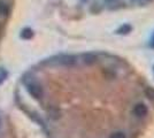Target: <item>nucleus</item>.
Instances as JSON below:
<instances>
[{"label":"nucleus","mask_w":154,"mask_h":138,"mask_svg":"<svg viewBox=\"0 0 154 138\" xmlns=\"http://www.w3.org/2000/svg\"><path fill=\"white\" fill-rule=\"evenodd\" d=\"M148 109L147 107L144 105V104H137L134 108V114H135L137 118H145L147 115Z\"/></svg>","instance_id":"2"},{"label":"nucleus","mask_w":154,"mask_h":138,"mask_svg":"<svg viewBox=\"0 0 154 138\" xmlns=\"http://www.w3.org/2000/svg\"><path fill=\"white\" fill-rule=\"evenodd\" d=\"M130 30H131V26H121V28L117 30V32L119 33H128V32H130Z\"/></svg>","instance_id":"8"},{"label":"nucleus","mask_w":154,"mask_h":138,"mask_svg":"<svg viewBox=\"0 0 154 138\" xmlns=\"http://www.w3.org/2000/svg\"><path fill=\"white\" fill-rule=\"evenodd\" d=\"M76 62V58L72 55H64L60 59V63H62L64 66H72Z\"/></svg>","instance_id":"3"},{"label":"nucleus","mask_w":154,"mask_h":138,"mask_svg":"<svg viewBox=\"0 0 154 138\" xmlns=\"http://www.w3.org/2000/svg\"><path fill=\"white\" fill-rule=\"evenodd\" d=\"M22 37H23L24 39H29V38H31L32 37V30L31 29H26V30H23V32H22Z\"/></svg>","instance_id":"6"},{"label":"nucleus","mask_w":154,"mask_h":138,"mask_svg":"<svg viewBox=\"0 0 154 138\" xmlns=\"http://www.w3.org/2000/svg\"><path fill=\"white\" fill-rule=\"evenodd\" d=\"M151 45H152V47L154 48V35H153V38H152V40H151Z\"/></svg>","instance_id":"10"},{"label":"nucleus","mask_w":154,"mask_h":138,"mask_svg":"<svg viewBox=\"0 0 154 138\" xmlns=\"http://www.w3.org/2000/svg\"><path fill=\"white\" fill-rule=\"evenodd\" d=\"M7 14H8V6H7L5 2L0 1V15L6 16Z\"/></svg>","instance_id":"5"},{"label":"nucleus","mask_w":154,"mask_h":138,"mask_svg":"<svg viewBox=\"0 0 154 138\" xmlns=\"http://www.w3.org/2000/svg\"><path fill=\"white\" fill-rule=\"evenodd\" d=\"M28 91L35 99H40L43 97V89L37 83H30L28 84Z\"/></svg>","instance_id":"1"},{"label":"nucleus","mask_w":154,"mask_h":138,"mask_svg":"<svg viewBox=\"0 0 154 138\" xmlns=\"http://www.w3.org/2000/svg\"><path fill=\"white\" fill-rule=\"evenodd\" d=\"M7 77V72L5 69H0V83H2Z\"/></svg>","instance_id":"9"},{"label":"nucleus","mask_w":154,"mask_h":138,"mask_svg":"<svg viewBox=\"0 0 154 138\" xmlns=\"http://www.w3.org/2000/svg\"><path fill=\"white\" fill-rule=\"evenodd\" d=\"M109 138H127V137H125V133H124V132L116 131V132H114V133H112Z\"/></svg>","instance_id":"7"},{"label":"nucleus","mask_w":154,"mask_h":138,"mask_svg":"<svg viewBox=\"0 0 154 138\" xmlns=\"http://www.w3.org/2000/svg\"><path fill=\"white\" fill-rule=\"evenodd\" d=\"M96 60H97V57L94 54H92V53H86V54L83 55V61H84V63H86V65H92V63H94Z\"/></svg>","instance_id":"4"}]
</instances>
